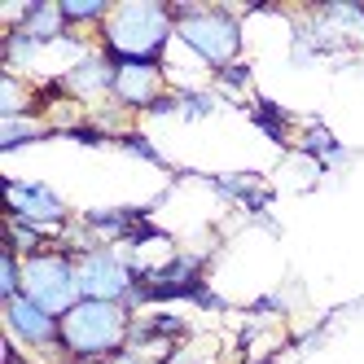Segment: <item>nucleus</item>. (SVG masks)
I'll return each instance as SVG.
<instances>
[{
	"instance_id": "nucleus-12",
	"label": "nucleus",
	"mask_w": 364,
	"mask_h": 364,
	"mask_svg": "<svg viewBox=\"0 0 364 364\" xmlns=\"http://www.w3.org/2000/svg\"><path fill=\"white\" fill-rule=\"evenodd\" d=\"M294 149L303 154V159L316 167V171H338V167H347L355 154L338 141L329 127L321 123V119H311V123H303V132L294 136Z\"/></svg>"
},
{
	"instance_id": "nucleus-9",
	"label": "nucleus",
	"mask_w": 364,
	"mask_h": 364,
	"mask_svg": "<svg viewBox=\"0 0 364 364\" xmlns=\"http://www.w3.org/2000/svg\"><path fill=\"white\" fill-rule=\"evenodd\" d=\"M58 80H62V88H66L70 101H80V106H92L97 110V101H110V92H114V62L92 44L88 53L70 58L58 70Z\"/></svg>"
},
{
	"instance_id": "nucleus-4",
	"label": "nucleus",
	"mask_w": 364,
	"mask_h": 364,
	"mask_svg": "<svg viewBox=\"0 0 364 364\" xmlns=\"http://www.w3.org/2000/svg\"><path fill=\"white\" fill-rule=\"evenodd\" d=\"M22 294L31 303H40L53 316H66V311L80 303V272H75V250L66 242H53L48 250L22 259Z\"/></svg>"
},
{
	"instance_id": "nucleus-10",
	"label": "nucleus",
	"mask_w": 364,
	"mask_h": 364,
	"mask_svg": "<svg viewBox=\"0 0 364 364\" xmlns=\"http://www.w3.org/2000/svg\"><path fill=\"white\" fill-rule=\"evenodd\" d=\"M185 338H189V321L180 316V311L154 307V311H145V316H136V325H132V347H127V351L149 355V360H163L167 351H176L180 343H185Z\"/></svg>"
},
{
	"instance_id": "nucleus-6",
	"label": "nucleus",
	"mask_w": 364,
	"mask_h": 364,
	"mask_svg": "<svg viewBox=\"0 0 364 364\" xmlns=\"http://www.w3.org/2000/svg\"><path fill=\"white\" fill-rule=\"evenodd\" d=\"M0 316H5V338H9V343H18L22 351L36 355V360L66 364V360H62V316L44 311V307L31 303L27 294L0 303Z\"/></svg>"
},
{
	"instance_id": "nucleus-11",
	"label": "nucleus",
	"mask_w": 364,
	"mask_h": 364,
	"mask_svg": "<svg viewBox=\"0 0 364 364\" xmlns=\"http://www.w3.org/2000/svg\"><path fill=\"white\" fill-rule=\"evenodd\" d=\"M5 27H18L22 36H31L36 44L44 48H58L70 27H66V18H62V5H53V0H31V5H22L5 18Z\"/></svg>"
},
{
	"instance_id": "nucleus-21",
	"label": "nucleus",
	"mask_w": 364,
	"mask_h": 364,
	"mask_svg": "<svg viewBox=\"0 0 364 364\" xmlns=\"http://www.w3.org/2000/svg\"><path fill=\"white\" fill-rule=\"evenodd\" d=\"M22 294V255L5 250L0 255V303H9Z\"/></svg>"
},
{
	"instance_id": "nucleus-5",
	"label": "nucleus",
	"mask_w": 364,
	"mask_h": 364,
	"mask_svg": "<svg viewBox=\"0 0 364 364\" xmlns=\"http://www.w3.org/2000/svg\"><path fill=\"white\" fill-rule=\"evenodd\" d=\"M80 272V294L101 299V303H127L136 311V290H141V264L127 259L119 246H88L75 255Z\"/></svg>"
},
{
	"instance_id": "nucleus-8",
	"label": "nucleus",
	"mask_w": 364,
	"mask_h": 364,
	"mask_svg": "<svg viewBox=\"0 0 364 364\" xmlns=\"http://www.w3.org/2000/svg\"><path fill=\"white\" fill-rule=\"evenodd\" d=\"M163 92H171L167 66H154V62H114V92H110V101L123 114H145Z\"/></svg>"
},
{
	"instance_id": "nucleus-1",
	"label": "nucleus",
	"mask_w": 364,
	"mask_h": 364,
	"mask_svg": "<svg viewBox=\"0 0 364 364\" xmlns=\"http://www.w3.org/2000/svg\"><path fill=\"white\" fill-rule=\"evenodd\" d=\"M92 40L110 62L167 66V53L176 44L171 5H163V0H119L110 9V18H106V27H101Z\"/></svg>"
},
{
	"instance_id": "nucleus-7",
	"label": "nucleus",
	"mask_w": 364,
	"mask_h": 364,
	"mask_svg": "<svg viewBox=\"0 0 364 364\" xmlns=\"http://www.w3.org/2000/svg\"><path fill=\"white\" fill-rule=\"evenodd\" d=\"M5 198H9V215H14V220L40 224V228H48V232H58V237H66V228H70V206H66V198H62L53 185H44V180H18V176H9V180H5Z\"/></svg>"
},
{
	"instance_id": "nucleus-2",
	"label": "nucleus",
	"mask_w": 364,
	"mask_h": 364,
	"mask_svg": "<svg viewBox=\"0 0 364 364\" xmlns=\"http://www.w3.org/2000/svg\"><path fill=\"white\" fill-rule=\"evenodd\" d=\"M171 18H176V44L211 75L242 62L246 22L237 9H228V5H171Z\"/></svg>"
},
{
	"instance_id": "nucleus-15",
	"label": "nucleus",
	"mask_w": 364,
	"mask_h": 364,
	"mask_svg": "<svg viewBox=\"0 0 364 364\" xmlns=\"http://www.w3.org/2000/svg\"><path fill=\"white\" fill-rule=\"evenodd\" d=\"M58 136L53 123L40 119V114H22V119H0V154H18L22 145H36Z\"/></svg>"
},
{
	"instance_id": "nucleus-14",
	"label": "nucleus",
	"mask_w": 364,
	"mask_h": 364,
	"mask_svg": "<svg viewBox=\"0 0 364 364\" xmlns=\"http://www.w3.org/2000/svg\"><path fill=\"white\" fill-rule=\"evenodd\" d=\"M250 123H255L272 145H294V114L281 110L277 101L255 97V101H250Z\"/></svg>"
},
{
	"instance_id": "nucleus-3",
	"label": "nucleus",
	"mask_w": 364,
	"mask_h": 364,
	"mask_svg": "<svg viewBox=\"0 0 364 364\" xmlns=\"http://www.w3.org/2000/svg\"><path fill=\"white\" fill-rule=\"evenodd\" d=\"M136 311L127 303L80 299L62 316V360H114L132 347Z\"/></svg>"
},
{
	"instance_id": "nucleus-22",
	"label": "nucleus",
	"mask_w": 364,
	"mask_h": 364,
	"mask_svg": "<svg viewBox=\"0 0 364 364\" xmlns=\"http://www.w3.org/2000/svg\"><path fill=\"white\" fill-rule=\"evenodd\" d=\"M246 311H250V316H285V311H290V303H285L281 290H272V294H264V299H255Z\"/></svg>"
},
{
	"instance_id": "nucleus-25",
	"label": "nucleus",
	"mask_w": 364,
	"mask_h": 364,
	"mask_svg": "<svg viewBox=\"0 0 364 364\" xmlns=\"http://www.w3.org/2000/svg\"><path fill=\"white\" fill-rule=\"evenodd\" d=\"M66 364H106V360H66Z\"/></svg>"
},
{
	"instance_id": "nucleus-17",
	"label": "nucleus",
	"mask_w": 364,
	"mask_h": 364,
	"mask_svg": "<svg viewBox=\"0 0 364 364\" xmlns=\"http://www.w3.org/2000/svg\"><path fill=\"white\" fill-rule=\"evenodd\" d=\"M180 97V119L198 123V119H211L220 110V92L215 88H193V84H171Z\"/></svg>"
},
{
	"instance_id": "nucleus-20",
	"label": "nucleus",
	"mask_w": 364,
	"mask_h": 364,
	"mask_svg": "<svg viewBox=\"0 0 364 364\" xmlns=\"http://www.w3.org/2000/svg\"><path fill=\"white\" fill-rule=\"evenodd\" d=\"M250 80H255V66H250V62H232V66H224V70L211 75V88H215V92H228V97H237V92L250 88Z\"/></svg>"
},
{
	"instance_id": "nucleus-23",
	"label": "nucleus",
	"mask_w": 364,
	"mask_h": 364,
	"mask_svg": "<svg viewBox=\"0 0 364 364\" xmlns=\"http://www.w3.org/2000/svg\"><path fill=\"white\" fill-rule=\"evenodd\" d=\"M5 364H40V360H36V355H27L18 343H9V338H5Z\"/></svg>"
},
{
	"instance_id": "nucleus-13",
	"label": "nucleus",
	"mask_w": 364,
	"mask_h": 364,
	"mask_svg": "<svg viewBox=\"0 0 364 364\" xmlns=\"http://www.w3.org/2000/svg\"><path fill=\"white\" fill-rule=\"evenodd\" d=\"M202 180H206V185H211L220 198L246 206L250 215H268V206H272V189H268L255 171H224V176H202Z\"/></svg>"
},
{
	"instance_id": "nucleus-18",
	"label": "nucleus",
	"mask_w": 364,
	"mask_h": 364,
	"mask_svg": "<svg viewBox=\"0 0 364 364\" xmlns=\"http://www.w3.org/2000/svg\"><path fill=\"white\" fill-rule=\"evenodd\" d=\"M316 14L329 22L338 36H347V40H364V5H321Z\"/></svg>"
},
{
	"instance_id": "nucleus-24",
	"label": "nucleus",
	"mask_w": 364,
	"mask_h": 364,
	"mask_svg": "<svg viewBox=\"0 0 364 364\" xmlns=\"http://www.w3.org/2000/svg\"><path fill=\"white\" fill-rule=\"evenodd\" d=\"M106 364H159V360H149V355H136V351H123V355H114V360H106Z\"/></svg>"
},
{
	"instance_id": "nucleus-16",
	"label": "nucleus",
	"mask_w": 364,
	"mask_h": 364,
	"mask_svg": "<svg viewBox=\"0 0 364 364\" xmlns=\"http://www.w3.org/2000/svg\"><path fill=\"white\" fill-rule=\"evenodd\" d=\"M62 5V18H66V27L75 36H97L101 27H106V18H110V0H58Z\"/></svg>"
},
{
	"instance_id": "nucleus-19",
	"label": "nucleus",
	"mask_w": 364,
	"mask_h": 364,
	"mask_svg": "<svg viewBox=\"0 0 364 364\" xmlns=\"http://www.w3.org/2000/svg\"><path fill=\"white\" fill-rule=\"evenodd\" d=\"M123 154H127V159H141V163H149V167H167V159H163V149L159 145H154L145 132H136V127H127V132L114 141Z\"/></svg>"
}]
</instances>
